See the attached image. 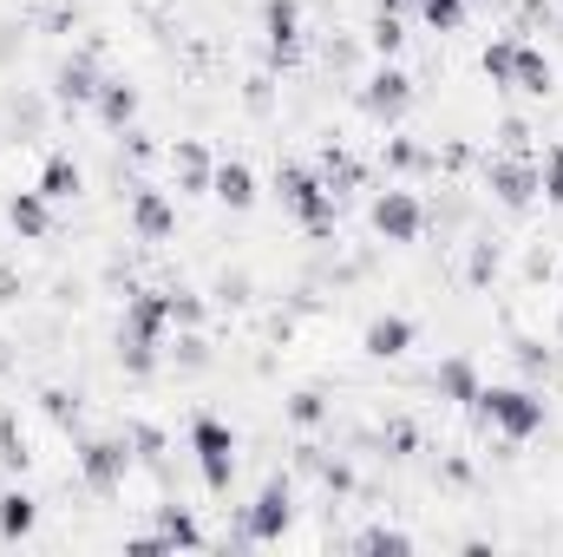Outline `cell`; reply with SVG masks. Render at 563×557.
I'll return each mask as SVG.
<instances>
[{
    "label": "cell",
    "mask_w": 563,
    "mask_h": 557,
    "mask_svg": "<svg viewBox=\"0 0 563 557\" xmlns=\"http://www.w3.org/2000/svg\"><path fill=\"white\" fill-rule=\"evenodd\" d=\"M157 538H164L170 551H177V545H184V551H197V545H203V525H197L184 505H157Z\"/></svg>",
    "instance_id": "ffe728a7"
},
{
    "label": "cell",
    "mask_w": 563,
    "mask_h": 557,
    "mask_svg": "<svg viewBox=\"0 0 563 557\" xmlns=\"http://www.w3.org/2000/svg\"><path fill=\"white\" fill-rule=\"evenodd\" d=\"M7 223H13V237L40 243V237L53 230V197H40V190H13V197H7Z\"/></svg>",
    "instance_id": "9a60e30c"
},
{
    "label": "cell",
    "mask_w": 563,
    "mask_h": 557,
    "mask_svg": "<svg viewBox=\"0 0 563 557\" xmlns=\"http://www.w3.org/2000/svg\"><path fill=\"white\" fill-rule=\"evenodd\" d=\"M263 46H269V59H295V46H301V0H263Z\"/></svg>",
    "instance_id": "8fae6325"
},
{
    "label": "cell",
    "mask_w": 563,
    "mask_h": 557,
    "mask_svg": "<svg viewBox=\"0 0 563 557\" xmlns=\"http://www.w3.org/2000/svg\"><path fill=\"white\" fill-rule=\"evenodd\" d=\"M413 341H420V328H413L407 315H374L367 335H361V354H367V361H400Z\"/></svg>",
    "instance_id": "4fadbf2b"
},
{
    "label": "cell",
    "mask_w": 563,
    "mask_h": 557,
    "mask_svg": "<svg viewBox=\"0 0 563 557\" xmlns=\"http://www.w3.org/2000/svg\"><path fill=\"white\" fill-rule=\"evenodd\" d=\"M53 86H59V99H66V106H92L106 79H99V66L79 53V59H66V66H59V79H53Z\"/></svg>",
    "instance_id": "e0dca14e"
},
{
    "label": "cell",
    "mask_w": 563,
    "mask_h": 557,
    "mask_svg": "<svg viewBox=\"0 0 563 557\" xmlns=\"http://www.w3.org/2000/svg\"><path fill=\"white\" fill-rule=\"evenodd\" d=\"M170 321H177V302H170L164 288H139V295H125V321H119V361H125L132 374H151V368H157V348H164Z\"/></svg>",
    "instance_id": "6da1fadb"
},
{
    "label": "cell",
    "mask_w": 563,
    "mask_h": 557,
    "mask_svg": "<svg viewBox=\"0 0 563 557\" xmlns=\"http://www.w3.org/2000/svg\"><path fill=\"white\" fill-rule=\"evenodd\" d=\"M511 53H518V40H492L485 59H478V73H485L492 86H511Z\"/></svg>",
    "instance_id": "4316f807"
},
{
    "label": "cell",
    "mask_w": 563,
    "mask_h": 557,
    "mask_svg": "<svg viewBox=\"0 0 563 557\" xmlns=\"http://www.w3.org/2000/svg\"><path fill=\"white\" fill-rule=\"evenodd\" d=\"M210 197H217L223 210H250V204H256V171H250L243 157H223V164L210 171Z\"/></svg>",
    "instance_id": "5bb4252c"
},
{
    "label": "cell",
    "mask_w": 563,
    "mask_h": 557,
    "mask_svg": "<svg viewBox=\"0 0 563 557\" xmlns=\"http://www.w3.org/2000/svg\"><path fill=\"white\" fill-rule=\"evenodd\" d=\"M485 184H492V197H498L505 210H525V204L538 197V157L498 151V157H485Z\"/></svg>",
    "instance_id": "9c48e42d"
},
{
    "label": "cell",
    "mask_w": 563,
    "mask_h": 557,
    "mask_svg": "<svg viewBox=\"0 0 563 557\" xmlns=\"http://www.w3.org/2000/svg\"><path fill=\"white\" fill-rule=\"evenodd\" d=\"M288 525H295V485H288V479H269V485L256 492V505L243 512V538H250V545H276Z\"/></svg>",
    "instance_id": "52a82bcc"
},
{
    "label": "cell",
    "mask_w": 563,
    "mask_h": 557,
    "mask_svg": "<svg viewBox=\"0 0 563 557\" xmlns=\"http://www.w3.org/2000/svg\"><path fill=\"white\" fill-rule=\"evenodd\" d=\"M538 197L563 210V144H551V151L538 157Z\"/></svg>",
    "instance_id": "484cf974"
},
{
    "label": "cell",
    "mask_w": 563,
    "mask_h": 557,
    "mask_svg": "<svg viewBox=\"0 0 563 557\" xmlns=\"http://www.w3.org/2000/svg\"><path fill=\"white\" fill-rule=\"evenodd\" d=\"M367 223H374V237H387V243H413L426 230V204L413 197V190H380L374 197V210H367Z\"/></svg>",
    "instance_id": "ba28073f"
},
{
    "label": "cell",
    "mask_w": 563,
    "mask_h": 557,
    "mask_svg": "<svg viewBox=\"0 0 563 557\" xmlns=\"http://www.w3.org/2000/svg\"><path fill=\"white\" fill-rule=\"evenodd\" d=\"M33 518H40V505L26 492H0V545H20L33 532Z\"/></svg>",
    "instance_id": "44dd1931"
},
{
    "label": "cell",
    "mask_w": 563,
    "mask_h": 557,
    "mask_svg": "<svg viewBox=\"0 0 563 557\" xmlns=\"http://www.w3.org/2000/svg\"><path fill=\"white\" fill-rule=\"evenodd\" d=\"M92 112H99V125H106V132H125V125L139 119V86L106 79V86H99V99H92Z\"/></svg>",
    "instance_id": "2e32d148"
},
{
    "label": "cell",
    "mask_w": 563,
    "mask_h": 557,
    "mask_svg": "<svg viewBox=\"0 0 563 557\" xmlns=\"http://www.w3.org/2000/svg\"><path fill=\"white\" fill-rule=\"evenodd\" d=\"M125 472H132V439L92 433V439L79 446V479H86L92 492H119V485H125Z\"/></svg>",
    "instance_id": "8992f818"
},
{
    "label": "cell",
    "mask_w": 563,
    "mask_h": 557,
    "mask_svg": "<svg viewBox=\"0 0 563 557\" xmlns=\"http://www.w3.org/2000/svg\"><path fill=\"white\" fill-rule=\"evenodd\" d=\"M125 551H132V557H157V551H170V545H164V538H157V532H151V538H132V545H125Z\"/></svg>",
    "instance_id": "f546056e"
},
{
    "label": "cell",
    "mask_w": 563,
    "mask_h": 557,
    "mask_svg": "<svg viewBox=\"0 0 563 557\" xmlns=\"http://www.w3.org/2000/svg\"><path fill=\"white\" fill-rule=\"evenodd\" d=\"M132 230H139V243H170L177 237V204L164 197V190H132Z\"/></svg>",
    "instance_id": "30bf717a"
},
{
    "label": "cell",
    "mask_w": 563,
    "mask_h": 557,
    "mask_svg": "<svg viewBox=\"0 0 563 557\" xmlns=\"http://www.w3.org/2000/svg\"><path fill=\"white\" fill-rule=\"evenodd\" d=\"M361 551H413V538L394 525H374V532H361Z\"/></svg>",
    "instance_id": "83f0119b"
},
{
    "label": "cell",
    "mask_w": 563,
    "mask_h": 557,
    "mask_svg": "<svg viewBox=\"0 0 563 557\" xmlns=\"http://www.w3.org/2000/svg\"><path fill=\"white\" fill-rule=\"evenodd\" d=\"M190 452H197L203 485L210 492H230V479H236V433H230V419L197 414L190 419Z\"/></svg>",
    "instance_id": "277c9868"
},
{
    "label": "cell",
    "mask_w": 563,
    "mask_h": 557,
    "mask_svg": "<svg viewBox=\"0 0 563 557\" xmlns=\"http://www.w3.org/2000/svg\"><path fill=\"white\" fill-rule=\"evenodd\" d=\"M394 7H400V0H387V7L374 13V26H367V40H374V53H380V59H394V53H400V40H407V33H400V13H394Z\"/></svg>",
    "instance_id": "cb8c5ba5"
},
{
    "label": "cell",
    "mask_w": 563,
    "mask_h": 557,
    "mask_svg": "<svg viewBox=\"0 0 563 557\" xmlns=\"http://www.w3.org/2000/svg\"><path fill=\"white\" fill-rule=\"evenodd\" d=\"M170 171H177L184 190H210V171H217V164L203 157V144H177V151H170Z\"/></svg>",
    "instance_id": "7402d4cb"
},
{
    "label": "cell",
    "mask_w": 563,
    "mask_h": 557,
    "mask_svg": "<svg viewBox=\"0 0 563 557\" xmlns=\"http://www.w3.org/2000/svg\"><path fill=\"white\" fill-rule=\"evenodd\" d=\"M288 414L308 426V419H321V401H314V394H295V407H288Z\"/></svg>",
    "instance_id": "f1b7e54d"
},
{
    "label": "cell",
    "mask_w": 563,
    "mask_h": 557,
    "mask_svg": "<svg viewBox=\"0 0 563 557\" xmlns=\"http://www.w3.org/2000/svg\"><path fill=\"white\" fill-rule=\"evenodd\" d=\"M0 466L7 472H26V433H20V419L0 407Z\"/></svg>",
    "instance_id": "d4e9b609"
},
{
    "label": "cell",
    "mask_w": 563,
    "mask_h": 557,
    "mask_svg": "<svg viewBox=\"0 0 563 557\" xmlns=\"http://www.w3.org/2000/svg\"><path fill=\"white\" fill-rule=\"evenodd\" d=\"M478 419L492 426V433H505V439H531V433H544V394L538 387H511V381H492V387H478Z\"/></svg>",
    "instance_id": "7a4b0ae2"
},
{
    "label": "cell",
    "mask_w": 563,
    "mask_h": 557,
    "mask_svg": "<svg viewBox=\"0 0 563 557\" xmlns=\"http://www.w3.org/2000/svg\"><path fill=\"white\" fill-rule=\"evenodd\" d=\"M407 106H413V79H407L400 66H374V73L361 79V112H367L374 125H400Z\"/></svg>",
    "instance_id": "5b68a950"
},
{
    "label": "cell",
    "mask_w": 563,
    "mask_h": 557,
    "mask_svg": "<svg viewBox=\"0 0 563 557\" xmlns=\"http://www.w3.org/2000/svg\"><path fill=\"white\" fill-rule=\"evenodd\" d=\"M551 86H558V66H551V53H544V46H531V40H518V53H511V86H505V92L544 99Z\"/></svg>",
    "instance_id": "7c38bea8"
},
{
    "label": "cell",
    "mask_w": 563,
    "mask_h": 557,
    "mask_svg": "<svg viewBox=\"0 0 563 557\" xmlns=\"http://www.w3.org/2000/svg\"><path fill=\"white\" fill-rule=\"evenodd\" d=\"M276 190H282V204H288V217H295L301 230H314V237L334 230V190H328V177H314L308 164H282Z\"/></svg>",
    "instance_id": "3957f363"
},
{
    "label": "cell",
    "mask_w": 563,
    "mask_h": 557,
    "mask_svg": "<svg viewBox=\"0 0 563 557\" xmlns=\"http://www.w3.org/2000/svg\"><path fill=\"white\" fill-rule=\"evenodd\" d=\"M426 33H459L465 26V0H413Z\"/></svg>",
    "instance_id": "603a6c76"
},
{
    "label": "cell",
    "mask_w": 563,
    "mask_h": 557,
    "mask_svg": "<svg viewBox=\"0 0 563 557\" xmlns=\"http://www.w3.org/2000/svg\"><path fill=\"white\" fill-rule=\"evenodd\" d=\"M79 184H86V177H79V164H73L66 151H53V157L40 164V184H33V190H40V197H53V204H66V197H79Z\"/></svg>",
    "instance_id": "d6986e66"
},
{
    "label": "cell",
    "mask_w": 563,
    "mask_h": 557,
    "mask_svg": "<svg viewBox=\"0 0 563 557\" xmlns=\"http://www.w3.org/2000/svg\"><path fill=\"white\" fill-rule=\"evenodd\" d=\"M432 387H439L445 401H459V407H472L485 381H478V368H472L465 354H452V361H439V374H432Z\"/></svg>",
    "instance_id": "ac0fdd59"
}]
</instances>
